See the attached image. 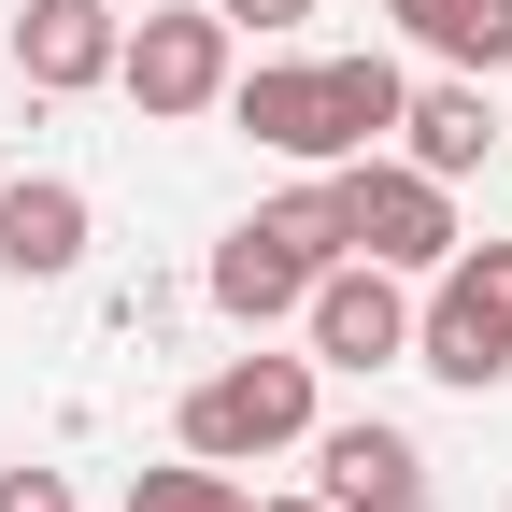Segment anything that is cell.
Segmentation results:
<instances>
[{
	"mask_svg": "<svg viewBox=\"0 0 512 512\" xmlns=\"http://www.w3.org/2000/svg\"><path fill=\"white\" fill-rule=\"evenodd\" d=\"M328 271H342V214H328V171H313V185L256 200V214L214 242V313H228V328H271V313H299Z\"/></svg>",
	"mask_w": 512,
	"mask_h": 512,
	"instance_id": "cell-1",
	"label": "cell"
},
{
	"mask_svg": "<svg viewBox=\"0 0 512 512\" xmlns=\"http://www.w3.org/2000/svg\"><path fill=\"white\" fill-rule=\"evenodd\" d=\"M328 214H342V256H370V271H441L470 228H456V185L413 171V157H328Z\"/></svg>",
	"mask_w": 512,
	"mask_h": 512,
	"instance_id": "cell-2",
	"label": "cell"
},
{
	"mask_svg": "<svg viewBox=\"0 0 512 512\" xmlns=\"http://www.w3.org/2000/svg\"><path fill=\"white\" fill-rule=\"evenodd\" d=\"M413 370H441L456 399L512 384V242H456L427 271V313H413Z\"/></svg>",
	"mask_w": 512,
	"mask_h": 512,
	"instance_id": "cell-3",
	"label": "cell"
},
{
	"mask_svg": "<svg viewBox=\"0 0 512 512\" xmlns=\"http://www.w3.org/2000/svg\"><path fill=\"white\" fill-rule=\"evenodd\" d=\"M313 441V356H228L185 384V456L256 470V456H299Z\"/></svg>",
	"mask_w": 512,
	"mask_h": 512,
	"instance_id": "cell-4",
	"label": "cell"
},
{
	"mask_svg": "<svg viewBox=\"0 0 512 512\" xmlns=\"http://www.w3.org/2000/svg\"><path fill=\"white\" fill-rule=\"evenodd\" d=\"M228 15L214 0H185V15H128V43H114V86L143 100V128H185V114H214L228 100Z\"/></svg>",
	"mask_w": 512,
	"mask_h": 512,
	"instance_id": "cell-5",
	"label": "cell"
},
{
	"mask_svg": "<svg viewBox=\"0 0 512 512\" xmlns=\"http://www.w3.org/2000/svg\"><path fill=\"white\" fill-rule=\"evenodd\" d=\"M299 328H313V370H399L413 356V299H399V271L342 256V271L299 299Z\"/></svg>",
	"mask_w": 512,
	"mask_h": 512,
	"instance_id": "cell-6",
	"label": "cell"
},
{
	"mask_svg": "<svg viewBox=\"0 0 512 512\" xmlns=\"http://www.w3.org/2000/svg\"><path fill=\"white\" fill-rule=\"evenodd\" d=\"M228 114H242V143H271V157H299V171L342 157V128H328V57H256V72H228Z\"/></svg>",
	"mask_w": 512,
	"mask_h": 512,
	"instance_id": "cell-7",
	"label": "cell"
},
{
	"mask_svg": "<svg viewBox=\"0 0 512 512\" xmlns=\"http://www.w3.org/2000/svg\"><path fill=\"white\" fill-rule=\"evenodd\" d=\"M86 242H100L86 185H57V171H0V271H15V285H72Z\"/></svg>",
	"mask_w": 512,
	"mask_h": 512,
	"instance_id": "cell-8",
	"label": "cell"
},
{
	"mask_svg": "<svg viewBox=\"0 0 512 512\" xmlns=\"http://www.w3.org/2000/svg\"><path fill=\"white\" fill-rule=\"evenodd\" d=\"M114 43H128L114 0H29V15H15V72L43 100H86V86H114Z\"/></svg>",
	"mask_w": 512,
	"mask_h": 512,
	"instance_id": "cell-9",
	"label": "cell"
},
{
	"mask_svg": "<svg viewBox=\"0 0 512 512\" xmlns=\"http://www.w3.org/2000/svg\"><path fill=\"white\" fill-rule=\"evenodd\" d=\"M299 456H313V484H328L342 512H427V456H413V441L384 427V413H356V427H313Z\"/></svg>",
	"mask_w": 512,
	"mask_h": 512,
	"instance_id": "cell-10",
	"label": "cell"
},
{
	"mask_svg": "<svg viewBox=\"0 0 512 512\" xmlns=\"http://www.w3.org/2000/svg\"><path fill=\"white\" fill-rule=\"evenodd\" d=\"M399 157L413 171H484L498 157V114H484V72H441V86H413V114H399Z\"/></svg>",
	"mask_w": 512,
	"mask_h": 512,
	"instance_id": "cell-11",
	"label": "cell"
},
{
	"mask_svg": "<svg viewBox=\"0 0 512 512\" xmlns=\"http://www.w3.org/2000/svg\"><path fill=\"white\" fill-rule=\"evenodd\" d=\"M441 72H512V0H384Z\"/></svg>",
	"mask_w": 512,
	"mask_h": 512,
	"instance_id": "cell-12",
	"label": "cell"
},
{
	"mask_svg": "<svg viewBox=\"0 0 512 512\" xmlns=\"http://www.w3.org/2000/svg\"><path fill=\"white\" fill-rule=\"evenodd\" d=\"M399 114H413V72H399V57H328V128H342V157L399 143Z\"/></svg>",
	"mask_w": 512,
	"mask_h": 512,
	"instance_id": "cell-13",
	"label": "cell"
},
{
	"mask_svg": "<svg viewBox=\"0 0 512 512\" xmlns=\"http://www.w3.org/2000/svg\"><path fill=\"white\" fill-rule=\"evenodd\" d=\"M128 512H256V498L214 456H171V470H128Z\"/></svg>",
	"mask_w": 512,
	"mask_h": 512,
	"instance_id": "cell-14",
	"label": "cell"
},
{
	"mask_svg": "<svg viewBox=\"0 0 512 512\" xmlns=\"http://www.w3.org/2000/svg\"><path fill=\"white\" fill-rule=\"evenodd\" d=\"M0 512H86V498H72V470H29L15 456V470H0Z\"/></svg>",
	"mask_w": 512,
	"mask_h": 512,
	"instance_id": "cell-15",
	"label": "cell"
},
{
	"mask_svg": "<svg viewBox=\"0 0 512 512\" xmlns=\"http://www.w3.org/2000/svg\"><path fill=\"white\" fill-rule=\"evenodd\" d=\"M214 15H228V29H299L313 0H214Z\"/></svg>",
	"mask_w": 512,
	"mask_h": 512,
	"instance_id": "cell-16",
	"label": "cell"
},
{
	"mask_svg": "<svg viewBox=\"0 0 512 512\" xmlns=\"http://www.w3.org/2000/svg\"><path fill=\"white\" fill-rule=\"evenodd\" d=\"M256 512H342V498H328V484H313V498H256Z\"/></svg>",
	"mask_w": 512,
	"mask_h": 512,
	"instance_id": "cell-17",
	"label": "cell"
},
{
	"mask_svg": "<svg viewBox=\"0 0 512 512\" xmlns=\"http://www.w3.org/2000/svg\"><path fill=\"white\" fill-rule=\"evenodd\" d=\"M0 171H15V157H0Z\"/></svg>",
	"mask_w": 512,
	"mask_h": 512,
	"instance_id": "cell-18",
	"label": "cell"
}]
</instances>
